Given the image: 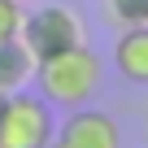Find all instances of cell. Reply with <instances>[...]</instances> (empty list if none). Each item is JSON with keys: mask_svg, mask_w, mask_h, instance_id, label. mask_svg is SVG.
I'll return each instance as SVG.
<instances>
[{"mask_svg": "<svg viewBox=\"0 0 148 148\" xmlns=\"http://www.w3.org/2000/svg\"><path fill=\"white\" fill-rule=\"evenodd\" d=\"M100 79H105V65L100 57L79 44V48H65V52H52L35 65V83H39V96L48 105H61V109H79L87 105L96 92H100Z\"/></svg>", "mask_w": 148, "mask_h": 148, "instance_id": "obj_1", "label": "cell"}, {"mask_svg": "<svg viewBox=\"0 0 148 148\" xmlns=\"http://www.w3.org/2000/svg\"><path fill=\"white\" fill-rule=\"evenodd\" d=\"M5 100H9V96H5V92H0V113H5Z\"/></svg>", "mask_w": 148, "mask_h": 148, "instance_id": "obj_9", "label": "cell"}, {"mask_svg": "<svg viewBox=\"0 0 148 148\" xmlns=\"http://www.w3.org/2000/svg\"><path fill=\"white\" fill-rule=\"evenodd\" d=\"M52 139H57L52 105L44 96L13 92L0 113V148H48Z\"/></svg>", "mask_w": 148, "mask_h": 148, "instance_id": "obj_2", "label": "cell"}, {"mask_svg": "<svg viewBox=\"0 0 148 148\" xmlns=\"http://www.w3.org/2000/svg\"><path fill=\"white\" fill-rule=\"evenodd\" d=\"M113 65L126 83L148 87V26H126L113 44Z\"/></svg>", "mask_w": 148, "mask_h": 148, "instance_id": "obj_5", "label": "cell"}, {"mask_svg": "<svg viewBox=\"0 0 148 148\" xmlns=\"http://www.w3.org/2000/svg\"><path fill=\"white\" fill-rule=\"evenodd\" d=\"M22 44L35 52V61L65 52V48H79L83 44V18L70 5H39L22 22Z\"/></svg>", "mask_w": 148, "mask_h": 148, "instance_id": "obj_3", "label": "cell"}, {"mask_svg": "<svg viewBox=\"0 0 148 148\" xmlns=\"http://www.w3.org/2000/svg\"><path fill=\"white\" fill-rule=\"evenodd\" d=\"M35 52L22 44V39H5L0 44V92L5 96H13V92H22L31 79H35Z\"/></svg>", "mask_w": 148, "mask_h": 148, "instance_id": "obj_6", "label": "cell"}, {"mask_svg": "<svg viewBox=\"0 0 148 148\" xmlns=\"http://www.w3.org/2000/svg\"><path fill=\"white\" fill-rule=\"evenodd\" d=\"M52 144L57 148H122V131H118V122L105 109L79 105V109L65 113V122L57 126Z\"/></svg>", "mask_w": 148, "mask_h": 148, "instance_id": "obj_4", "label": "cell"}, {"mask_svg": "<svg viewBox=\"0 0 148 148\" xmlns=\"http://www.w3.org/2000/svg\"><path fill=\"white\" fill-rule=\"evenodd\" d=\"M118 26H148V0H105Z\"/></svg>", "mask_w": 148, "mask_h": 148, "instance_id": "obj_7", "label": "cell"}, {"mask_svg": "<svg viewBox=\"0 0 148 148\" xmlns=\"http://www.w3.org/2000/svg\"><path fill=\"white\" fill-rule=\"evenodd\" d=\"M22 22H26L22 0H0V44L5 39H22Z\"/></svg>", "mask_w": 148, "mask_h": 148, "instance_id": "obj_8", "label": "cell"}, {"mask_svg": "<svg viewBox=\"0 0 148 148\" xmlns=\"http://www.w3.org/2000/svg\"><path fill=\"white\" fill-rule=\"evenodd\" d=\"M48 148H57V144H48Z\"/></svg>", "mask_w": 148, "mask_h": 148, "instance_id": "obj_10", "label": "cell"}]
</instances>
